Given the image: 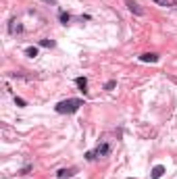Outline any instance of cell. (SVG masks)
<instances>
[{"label": "cell", "mask_w": 177, "mask_h": 179, "mask_svg": "<svg viewBox=\"0 0 177 179\" xmlns=\"http://www.w3.org/2000/svg\"><path fill=\"white\" fill-rule=\"evenodd\" d=\"M29 171H31V165H27V167H23V169H21V175H27Z\"/></svg>", "instance_id": "obj_15"}, {"label": "cell", "mask_w": 177, "mask_h": 179, "mask_svg": "<svg viewBox=\"0 0 177 179\" xmlns=\"http://www.w3.org/2000/svg\"><path fill=\"white\" fill-rule=\"evenodd\" d=\"M15 104H17V106H25L27 102H25L23 98H19V96H15Z\"/></svg>", "instance_id": "obj_14"}, {"label": "cell", "mask_w": 177, "mask_h": 179, "mask_svg": "<svg viewBox=\"0 0 177 179\" xmlns=\"http://www.w3.org/2000/svg\"><path fill=\"white\" fill-rule=\"evenodd\" d=\"M15 23H17V21H11V27H8V29H11V33H15V31L21 33V31H23V25H15Z\"/></svg>", "instance_id": "obj_9"}, {"label": "cell", "mask_w": 177, "mask_h": 179, "mask_svg": "<svg viewBox=\"0 0 177 179\" xmlns=\"http://www.w3.org/2000/svg\"><path fill=\"white\" fill-rule=\"evenodd\" d=\"M75 173H77L75 167H71V169H60V171L56 173V177H58V179H67V177H73Z\"/></svg>", "instance_id": "obj_3"}, {"label": "cell", "mask_w": 177, "mask_h": 179, "mask_svg": "<svg viewBox=\"0 0 177 179\" xmlns=\"http://www.w3.org/2000/svg\"><path fill=\"white\" fill-rule=\"evenodd\" d=\"M142 62H158V54L156 52H144V54L140 56Z\"/></svg>", "instance_id": "obj_4"}, {"label": "cell", "mask_w": 177, "mask_h": 179, "mask_svg": "<svg viewBox=\"0 0 177 179\" xmlns=\"http://www.w3.org/2000/svg\"><path fill=\"white\" fill-rule=\"evenodd\" d=\"M115 85H117V81H115V79H111V81H106V83H104V90H113Z\"/></svg>", "instance_id": "obj_13"}, {"label": "cell", "mask_w": 177, "mask_h": 179, "mask_svg": "<svg viewBox=\"0 0 177 179\" xmlns=\"http://www.w3.org/2000/svg\"><path fill=\"white\" fill-rule=\"evenodd\" d=\"M58 17H60V23H63V25H67V23L71 21V15H69V13H63V11H60Z\"/></svg>", "instance_id": "obj_10"}, {"label": "cell", "mask_w": 177, "mask_h": 179, "mask_svg": "<svg viewBox=\"0 0 177 179\" xmlns=\"http://www.w3.org/2000/svg\"><path fill=\"white\" fill-rule=\"evenodd\" d=\"M25 56H29V58H35V56H38V48H35V46H29V48H25Z\"/></svg>", "instance_id": "obj_8"}, {"label": "cell", "mask_w": 177, "mask_h": 179, "mask_svg": "<svg viewBox=\"0 0 177 179\" xmlns=\"http://www.w3.org/2000/svg\"><path fill=\"white\" fill-rule=\"evenodd\" d=\"M75 83H77V87L81 90L83 94L87 92V90H85V87H87V79H85V77H77V79H75Z\"/></svg>", "instance_id": "obj_7"}, {"label": "cell", "mask_w": 177, "mask_h": 179, "mask_svg": "<svg viewBox=\"0 0 177 179\" xmlns=\"http://www.w3.org/2000/svg\"><path fill=\"white\" fill-rule=\"evenodd\" d=\"M156 4H161V6H177V4H173V2H169V0H154Z\"/></svg>", "instance_id": "obj_12"}, {"label": "cell", "mask_w": 177, "mask_h": 179, "mask_svg": "<svg viewBox=\"0 0 177 179\" xmlns=\"http://www.w3.org/2000/svg\"><path fill=\"white\" fill-rule=\"evenodd\" d=\"M163 173H165V167H163V165H156V167L152 169V175H150V177H152V179H161Z\"/></svg>", "instance_id": "obj_6"}, {"label": "cell", "mask_w": 177, "mask_h": 179, "mask_svg": "<svg viewBox=\"0 0 177 179\" xmlns=\"http://www.w3.org/2000/svg\"><path fill=\"white\" fill-rule=\"evenodd\" d=\"M127 8H129L131 13H136L138 17L144 15V8H140V4H138V2H134V0H127Z\"/></svg>", "instance_id": "obj_5"}, {"label": "cell", "mask_w": 177, "mask_h": 179, "mask_svg": "<svg viewBox=\"0 0 177 179\" xmlns=\"http://www.w3.org/2000/svg\"><path fill=\"white\" fill-rule=\"evenodd\" d=\"M40 46H44V48H52V46H54V42H52V40H40Z\"/></svg>", "instance_id": "obj_11"}, {"label": "cell", "mask_w": 177, "mask_h": 179, "mask_svg": "<svg viewBox=\"0 0 177 179\" xmlns=\"http://www.w3.org/2000/svg\"><path fill=\"white\" fill-rule=\"evenodd\" d=\"M109 154H111V146L106 144V142L98 144V148L94 150V156H98V158H100V156H109Z\"/></svg>", "instance_id": "obj_2"}, {"label": "cell", "mask_w": 177, "mask_h": 179, "mask_svg": "<svg viewBox=\"0 0 177 179\" xmlns=\"http://www.w3.org/2000/svg\"><path fill=\"white\" fill-rule=\"evenodd\" d=\"M83 106V100H79V98H69V100H63V102H58L54 106V111L58 115H73L77 113L79 108Z\"/></svg>", "instance_id": "obj_1"}]
</instances>
